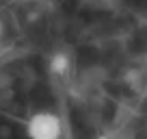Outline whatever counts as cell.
Returning a JSON list of instances; mask_svg holds the SVG:
<instances>
[{
  "mask_svg": "<svg viewBox=\"0 0 147 139\" xmlns=\"http://www.w3.org/2000/svg\"><path fill=\"white\" fill-rule=\"evenodd\" d=\"M28 139H61L63 137V122L52 111H37L26 120Z\"/></svg>",
  "mask_w": 147,
  "mask_h": 139,
  "instance_id": "cell-1",
  "label": "cell"
},
{
  "mask_svg": "<svg viewBox=\"0 0 147 139\" xmlns=\"http://www.w3.org/2000/svg\"><path fill=\"white\" fill-rule=\"evenodd\" d=\"M50 72L56 76H65L69 72V57L65 52H56L50 57Z\"/></svg>",
  "mask_w": 147,
  "mask_h": 139,
  "instance_id": "cell-2",
  "label": "cell"
},
{
  "mask_svg": "<svg viewBox=\"0 0 147 139\" xmlns=\"http://www.w3.org/2000/svg\"><path fill=\"white\" fill-rule=\"evenodd\" d=\"M97 139H110V137H106V135H100V137H97Z\"/></svg>",
  "mask_w": 147,
  "mask_h": 139,
  "instance_id": "cell-3",
  "label": "cell"
},
{
  "mask_svg": "<svg viewBox=\"0 0 147 139\" xmlns=\"http://www.w3.org/2000/svg\"><path fill=\"white\" fill-rule=\"evenodd\" d=\"M0 39H2V22H0Z\"/></svg>",
  "mask_w": 147,
  "mask_h": 139,
  "instance_id": "cell-4",
  "label": "cell"
}]
</instances>
